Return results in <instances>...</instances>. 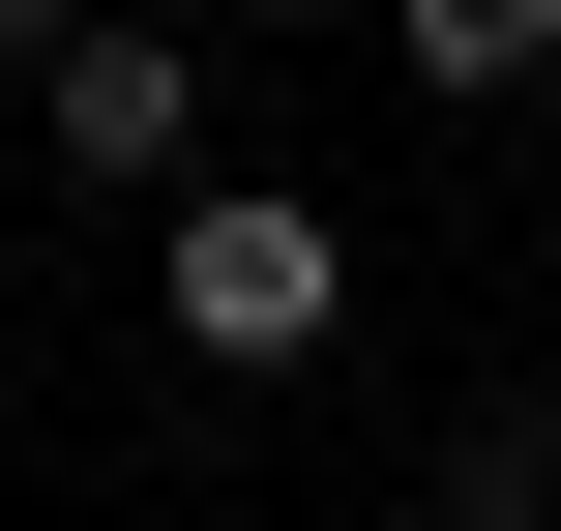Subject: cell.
Instances as JSON below:
<instances>
[{
	"mask_svg": "<svg viewBox=\"0 0 561 531\" xmlns=\"http://www.w3.org/2000/svg\"><path fill=\"white\" fill-rule=\"evenodd\" d=\"M207 30H325V0H207Z\"/></svg>",
	"mask_w": 561,
	"mask_h": 531,
	"instance_id": "6",
	"label": "cell"
},
{
	"mask_svg": "<svg viewBox=\"0 0 561 531\" xmlns=\"http://www.w3.org/2000/svg\"><path fill=\"white\" fill-rule=\"evenodd\" d=\"M148 325H178L207 384H325V355H355V207H325V177H178V207H148Z\"/></svg>",
	"mask_w": 561,
	"mask_h": 531,
	"instance_id": "1",
	"label": "cell"
},
{
	"mask_svg": "<svg viewBox=\"0 0 561 531\" xmlns=\"http://www.w3.org/2000/svg\"><path fill=\"white\" fill-rule=\"evenodd\" d=\"M414 503H444V531H561V384H473Z\"/></svg>",
	"mask_w": 561,
	"mask_h": 531,
	"instance_id": "3",
	"label": "cell"
},
{
	"mask_svg": "<svg viewBox=\"0 0 561 531\" xmlns=\"http://www.w3.org/2000/svg\"><path fill=\"white\" fill-rule=\"evenodd\" d=\"M30 148H59V207H118V236H148V207H178V177H207V59H178V30H118V0H89V30H59V59H30Z\"/></svg>",
	"mask_w": 561,
	"mask_h": 531,
	"instance_id": "2",
	"label": "cell"
},
{
	"mask_svg": "<svg viewBox=\"0 0 561 531\" xmlns=\"http://www.w3.org/2000/svg\"><path fill=\"white\" fill-rule=\"evenodd\" d=\"M59 30H89V0H0V89H30V59H59Z\"/></svg>",
	"mask_w": 561,
	"mask_h": 531,
	"instance_id": "5",
	"label": "cell"
},
{
	"mask_svg": "<svg viewBox=\"0 0 561 531\" xmlns=\"http://www.w3.org/2000/svg\"><path fill=\"white\" fill-rule=\"evenodd\" d=\"M385 59H414V89H473V118H503V89H561V0H385Z\"/></svg>",
	"mask_w": 561,
	"mask_h": 531,
	"instance_id": "4",
	"label": "cell"
}]
</instances>
